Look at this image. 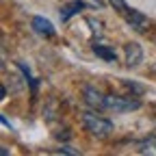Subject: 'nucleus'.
<instances>
[{"label":"nucleus","mask_w":156,"mask_h":156,"mask_svg":"<svg viewBox=\"0 0 156 156\" xmlns=\"http://www.w3.org/2000/svg\"><path fill=\"white\" fill-rule=\"evenodd\" d=\"M93 52H95L98 56H100V58L108 61V63L117 61V52H115L113 48H108V46H100V44H95V46H93Z\"/></svg>","instance_id":"nucleus-9"},{"label":"nucleus","mask_w":156,"mask_h":156,"mask_svg":"<svg viewBox=\"0 0 156 156\" xmlns=\"http://www.w3.org/2000/svg\"><path fill=\"white\" fill-rule=\"evenodd\" d=\"M136 152L139 154H150V156H156V136H147V139L136 143Z\"/></svg>","instance_id":"nucleus-8"},{"label":"nucleus","mask_w":156,"mask_h":156,"mask_svg":"<svg viewBox=\"0 0 156 156\" xmlns=\"http://www.w3.org/2000/svg\"><path fill=\"white\" fill-rule=\"evenodd\" d=\"M83 93H85V102H87L91 108L104 111V93L95 91V89H91V87H85V89H83Z\"/></svg>","instance_id":"nucleus-5"},{"label":"nucleus","mask_w":156,"mask_h":156,"mask_svg":"<svg viewBox=\"0 0 156 156\" xmlns=\"http://www.w3.org/2000/svg\"><path fill=\"white\" fill-rule=\"evenodd\" d=\"M0 154H2V156H9V150H7V145H2V150H0Z\"/></svg>","instance_id":"nucleus-12"},{"label":"nucleus","mask_w":156,"mask_h":156,"mask_svg":"<svg viewBox=\"0 0 156 156\" xmlns=\"http://www.w3.org/2000/svg\"><path fill=\"white\" fill-rule=\"evenodd\" d=\"M33 28H35V33H39V35H44V37H54V26H52V22L50 20H46V17H33Z\"/></svg>","instance_id":"nucleus-6"},{"label":"nucleus","mask_w":156,"mask_h":156,"mask_svg":"<svg viewBox=\"0 0 156 156\" xmlns=\"http://www.w3.org/2000/svg\"><path fill=\"white\" fill-rule=\"evenodd\" d=\"M83 9H85V2H83V0H74V2H69L67 7H63V9H61V20H63V22H67L72 15L80 13Z\"/></svg>","instance_id":"nucleus-7"},{"label":"nucleus","mask_w":156,"mask_h":156,"mask_svg":"<svg viewBox=\"0 0 156 156\" xmlns=\"http://www.w3.org/2000/svg\"><path fill=\"white\" fill-rule=\"evenodd\" d=\"M124 20L134 28V30H139V33H143L147 26H150V22H147V17L145 15H141L139 11H134V9H128L126 13H124Z\"/></svg>","instance_id":"nucleus-3"},{"label":"nucleus","mask_w":156,"mask_h":156,"mask_svg":"<svg viewBox=\"0 0 156 156\" xmlns=\"http://www.w3.org/2000/svg\"><path fill=\"white\" fill-rule=\"evenodd\" d=\"M141 102L134 98H124V95H104V111H115V113H128L139 108Z\"/></svg>","instance_id":"nucleus-2"},{"label":"nucleus","mask_w":156,"mask_h":156,"mask_svg":"<svg viewBox=\"0 0 156 156\" xmlns=\"http://www.w3.org/2000/svg\"><path fill=\"white\" fill-rule=\"evenodd\" d=\"M56 154H72V156H78L80 152H78V150H72L69 145H63V147H58V150H56Z\"/></svg>","instance_id":"nucleus-11"},{"label":"nucleus","mask_w":156,"mask_h":156,"mask_svg":"<svg viewBox=\"0 0 156 156\" xmlns=\"http://www.w3.org/2000/svg\"><path fill=\"white\" fill-rule=\"evenodd\" d=\"M124 52H126V65L128 67H136L143 61V50L139 44H126Z\"/></svg>","instance_id":"nucleus-4"},{"label":"nucleus","mask_w":156,"mask_h":156,"mask_svg":"<svg viewBox=\"0 0 156 156\" xmlns=\"http://www.w3.org/2000/svg\"><path fill=\"white\" fill-rule=\"evenodd\" d=\"M80 119H83L85 130H87L91 136H95V139H106V136L113 132V124L106 119V117L98 115L95 111H85V113L80 115Z\"/></svg>","instance_id":"nucleus-1"},{"label":"nucleus","mask_w":156,"mask_h":156,"mask_svg":"<svg viewBox=\"0 0 156 156\" xmlns=\"http://www.w3.org/2000/svg\"><path fill=\"white\" fill-rule=\"evenodd\" d=\"M108 2H111V5H113V7H117V11H119V13H122V15H124V13H126V11H128V9H130V7H128V5H126V2H124V0H108Z\"/></svg>","instance_id":"nucleus-10"}]
</instances>
